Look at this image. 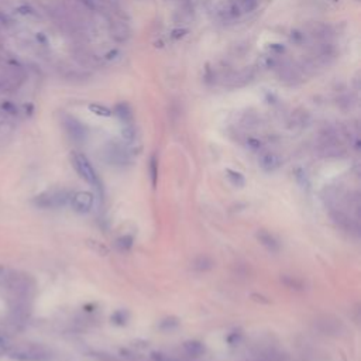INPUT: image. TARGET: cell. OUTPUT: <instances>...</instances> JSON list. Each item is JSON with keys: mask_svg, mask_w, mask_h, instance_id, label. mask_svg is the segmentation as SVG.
I'll use <instances>...</instances> for the list:
<instances>
[{"mask_svg": "<svg viewBox=\"0 0 361 361\" xmlns=\"http://www.w3.org/2000/svg\"><path fill=\"white\" fill-rule=\"evenodd\" d=\"M71 162H72L74 168L78 172V175L82 180H85V182H88L90 186H93L96 191L102 192L103 185H102V180L99 178V174L95 169V167L90 164V161L88 158L85 157L82 153H72Z\"/></svg>", "mask_w": 361, "mask_h": 361, "instance_id": "6da1fadb", "label": "cell"}, {"mask_svg": "<svg viewBox=\"0 0 361 361\" xmlns=\"http://www.w3.org/2000/svg\"><path fill=\"white\" fill-rule=\"evenodd\" d=\"M10 357L17 361H47L51 359V353L38 344H23L11 350Z\"/></svg>", "mask_w": 361, "mask_h": 361, "instance_id": "7a4b0ae2", "label": "cell"}, {"mask_svg": "<svg viewBox=\"0 0 361 361\" xmlns=\"http://www.w3.org/2000/svg\"><path fill=\"white\" fill-rule=\"evenodd\" d=\"M68 201V193L64 191H48L34 198V205L41 209H54L64 206Z\"/></svg>", "mask_w": 361, "mask_h": 361, "instance_id": "3957f363", "label": "cell"}, {"mask_svg": "<svg viewBox=\"0 0 361 361\" xmlns=\"http://www.w3.org/2000/svg\"><path fill=\"white\" fill-rule=\"evenodd\" d=\"M69 203H71V207L74 209V212H77L79 214H86L93 209L95 198H93V195L90 192L79 191L75 192L69 198Z\"/></svg>", "mask_w": 361, "mask_h": 361, "instance_id": "277c9868", "label": "cell"}, {"mask_svg": "<svg viewBox=\"0 0 361 361\" xmlns=\"http://www.w3.org/2000/svg\"><path fill=\"white\" fill-rule=\"evenodd\" d=\"M64 127L67 130L68 135L71 137V140H74L75 143H83L88 138L86 127L83 126L82 122H79L78 119H75L72 116L64 117Z\"/></svg>", "mask_w": 361, "mask_h": 361, "instance_id": "5b68a950", "label": "cell"}, {"mask_svg": "<svg viewBox=\"0 0 361 361\" xmlns=\"http://www.w3.org/2000/svg\"><path fill=\"white\" fill-rule=\"evenodd\" d=\"M278 78L281 82H284L285 85L288 86H295L298 85L301 80H302V77H301V71L298 68H295L291 64H284V65H280L278 64Z\"/></svg>", "mask_w": 361, "mask_h": 361, "instance_id": "8992f818", "label": "cell"}, {"mask_svg": "<svg viewBox=\"0 0 361 361\" xmlns=\"http://www.w3.org/2000/svg\"><path fill=\"white\" fill-rule=\"evenodd\" d=\"M106 157L112 165H126L129 162V154L119 144H109L106 148Z\"/></svg>", "mask_w": 361, "mask_h": 361, "instance_id": "52a82bcc", "label": "cell"}, {"mask_svg": "<svg viewBox=\"0 0 361 361\" xmlns=\"http://www.w3.org/2000/svg\"><path fill=\"white\" fill-rule=\"evenodd\" d=\"M281 157L272 151H265L258 157L259 168L265 172H274L281 167Z\"/></svg>", "mask_w": 361, "mask_h": 361, "instance_id": "ba28073f", "label": "cell"}, {"mask_svg": "<svg viewBox=\"0 0 361 361\" xmlns=\"http://www.w3.org/2000/svg\"><path fill=\"white\" fill-rule=\"evenodd\" d=\"M257 238H258L259 244L264 246L270 253H278L280 248H281L280 241L272 236L271 233L265 232V230H259L258 233H257Z\"/></svg>", "mask_w": 361, "mask_h": 361, "instance_id": "9c48e42d", "label": "cell"}, {"mask_svg": "<svg viewBox=\"0 0 361 361\" xmlns=\"http://www.w3.org/2000/svg\"><path fill=\"white\" fill-rule=\"evenodd\" d=\"M114 113H116V116L119 117V120L123 124H133V122H134V114H133L131 107L127 103H124V102L119 103L116 106Z\"/></svg>", "mask_w": 361, "mask_h": 361, "instance_id": "30bf717a", "label": "cell"}, {"mask_svg": "<svg viewBox=\"0 0 361 361\" xmlns=\"http://www.w3.org/2000/svg\"><path fill=\"white\" fill-rule=\"evenodd\" d=\"M183 350L188 356L191 357H201L205 353V344L202 341H198V340H188L183 343Z\"/></svg>", "mask_w": 361, "mask_h": 361, "instance_id": "8fae6325", "label": "cell"}, {"mask_svg": "<svg viewBox=\"0 0 361 361\" xmlns=\"http://www.w3.org/2000/svg\"><path fill=\"white\" fill-rule=\"evenodd\" d=\"M214 267V261L209 256H198L196 258L192 261V268L199 272H205V271L212 270Z\"/></svg>", "mask_w": 361, "mask_h": 361, "instance_id": "7c38bea8", "label": "cell"}, {"mask_svg": "<svg viewBox=\"0 0 361 361\" xmlns=\"http://www.w3.org/2000/svg\"><path fill=\"white\" fill-rule=\"evenodd\" d=\"M110 31L117 41H126L130 37V30L127 28V26L124 23H113Z\"/></svg>", "mask_w": 361, "mask_h": 361, "instance_id": "4fadbf2b", "label": "cell"}, {"mask_svg": "<svg viewBox=\"0 0 361 361\" xmlns=\"http://www.w3.org/2000/svg\"><path fill=\"white\" fill-rule=\"evenodd\" d=\"M227 174V180H230V183L233 186H237V188H243L246 185V178L243 174L237 172V171H233V169H227L226 171Z\"/></svg>", "mask_w": 361, "mask_h": 361, "instance_id": "5bb4252c", "label": "cell"}, {"mask_svg": "<svg viewBox=\"0 0 361 361\" xmlns=\"http://www.w3.org/2000/svg\"><path fill=\"white\" fill-rule=\"evenodd\" d=\"M88 109H89L93 114L101 116V117H110L113 114V112L109 109V107H106V106H103V104H99V103H92V104L88 106Z\"/></svg>", "mask_w": 361, "mask_h": 361, "instance_id": "9a60e30c", "label": "cell"}, {"mask_svg": "<svg viewBox=\"0 0 361 361\" xmlns=\"http://www.w3.org/2000/svg\"><path fill=\"white\" fill-rule=\"evenodd\" d=\"M148 172H150V178H151V185L155 188L158 182V159L155 155H153L150 159V165H148Z\"/></svg>", "mask_w": 361, "mask_h": 361, "instance_id": "2e32d148", "label": "cell"}, {"mask_svg": "<svg viewBox=\"0 0 361 361\" xmlns=\"http://www.w3.org/2000/svg\"><path fill=\"white\" fill-rule=\"evenodd\" d=\"M329 26L326 24H320V23H316L315 26H312L310 27V33L313 37L316 38H327V35H329Z\"/></svg>", "mask_w": 361, "mask_h": 361, "instance_id": "e0dca14e", "label": "cell"}, {"mask_svg": "<svg viewBox=\"0 0 361 361\" xmlns=\"http://www.w3.org/2000/svg\"><path fill=\"white\" fill-rule=\"evenodd\" d=\"M133 243H134L133 237L129 236V234L122 236L120 238H117V240H116V246H117L119 250H122V251H129L130 248L133 247Z\"/></svg>", "mask_w": 361, "mask_h": 361, "instance_id": "ac0fdd59", "label": "cell"}, {"mask_svg": "<svg viewBox=\"0 0 361 361\" xmlns=\"http://www.w3.org/2000/svg\"><path fill=\"white\" fill-rule=\"evenodd\" d=\"M122 135L127 143H134L135 141V129L133 124H123L122 129Z\"/></svg>", "mask_w": 361, "mask_h": 361, "instance_id": "d6986e66", "label": "cell"}, {"mask_svg": "<svg viewBox=\"0 0 361 361\" xmlns=\"http://www.w3.org/2000/svg\"><path fill=\"white\" fill-rule=\"evenodd\" d=\"M278 64H280V61L277 59V56L275 55H264L261 58V65L265 68V69H274V68L278 67Z\"/></svg>", "mask_w": 361, "mask_h": 361, "instance_id": "ffe728a7", "label": "cell"}, {"mask_svg": "<svg viewBox=\"0 0 361 361\" xmlns=\"http://www.w3.org/2000/svg\"><path fill=\"white\" fill-rule=\"evenodd\" d=\"M112 322L113 323H116V325H120V326H123L127 323V319H129V315H127V312H124V310H116L114 313L112 315Z\"/></svg>", "mask_w": 361, "mask_h": 361, "instance_id": "44dd1931", "label": "cell"}, {"mask_svg": "<svg viewBox=\"0 0 361 361\" xmlns=\"http://www.w3.org/2000/svg\"><path fill=\"white\" fill-rule=\"evenodd\" d=\"M289 38H291V41H292L293 44L296 45H302L305 44V41H306V35H305L304 31H301V30H292V31H291V35H289Z\"/></svg>", "mask_w": 361, "mask_h": 361, "instance_id": "7402d4cb", "label": "cell"}, {"mask_svg": "<svg viewBox=\"0 0 361 361\" xmlns=\"http://www.w3.org/2000/svg\"><path fill=\"white\" fill-rule=\"evenodd\" d=\"M268 50H270L272 55H282L286 51L285 45L280 44V43H272V44H270L268 45Z\"/></svg>", "mask_w": 361, "mask_h": 361, "instance_id": "603a6c76", "label": "cell"}, {"mask_svg": "<svg viewBox=\"0 0 361 361\" xmlns=\"http://www.w3.org/2000/svg\"><path fill=\"white\" fill-rule=\"evenodd\" d=\"M247 147L250 150H253V151H258L259 148L262 147V143L259 141L258 138H256V137H248Z\"/></svg>", "mask_w": 361, "mask_h": 361, "instance_id": "cb8c5ba5", "label": "cell"}, {"mask_svg": "<svg viewBox=\"0 0 361 361\" xmlns=\"http://www.w3.org/2000/svg\"><path fill=\"white\" fill-rule=\"evenodd\" d=\"M151 360L153 361H178L172 357H169L167 354H162V353H153L151 354Z\"/></svg>", "mask_w": 361, "mask_h": 361, "instance_id": "d4e9b609", "label": "cell"}, {"mask_svg": "<svg viewBox=\"0 0 361 361\" xmlns=\"http://www.w3.org/2000/svg\"><path fill=\"white\" fill-rule=\"evenodd\" d=\"M86 9H89V10H93L96 11L99 9V4H98V0H79Z\"/></svg>", "mask_w": 361, "mask_h": 361, "instance_id": "484cf974", "label": "cell"}, {"mask_svg": "<svg viewBox=\"0 0 361 361\" xmlns=\"http://www.w3.org/2000/svg\"><path fill=\"white\" fill-rule=\"evenodd\" d=\"M3 109L6 110L7 113H10V114H17V107L13 104V103H10V102H6V103H3Z\"/></svg>", "mask_w": 361, "mask_h": 361, "instance_id": "4316f807", "label": "cell"}, {"mask_svg": "<svg viewBox=\"0 0 361 361\" xmlns=\"http://www.w3.org/2000/svg\"><path fill=\"white\" fill-rule=\"evenodd\" d=\"M120 56H122V54H120L117 50H113V51L106 54V59H109V61H116V59H119Z\"/></svg>", "mask_w": 361, "mask_h": 361, "instance_id": "83f0119b", "label": "cell"}, {"mask_svg": "<svg viewBox=\"0 0 361 361\" xmlns=\"http://www.w3.org/2000/svg\"><path fill=\"white\" fill-rule=\"evenodd\" d=\"M186 33H188V30H183V28H182V30H175V31L172 33V37H174V38H182Z\"/></svg>", "mask_w": 361, "mask_h": 361, "instance_id": "f1b7e54d", "label": "cell"}, {"mask_svg": "<svg viewBox=\"0 0 361 361\" xmlns=\"http://www.w3.org/2000/svg\"><path fill=\"white\" fill-rule=\"evenodd\" d=\"M7 22H9V17H7L4 13H1V11H0V23H4V24H6Z\"/></svg>", "mask_w": 361, "mask_h": 361, "instance_id": "f546056e", "label": "cell"}, {"mask_svg": "<svg viewBox=\"0 0 361 361\" xmlns=\"http://www.w3.org/2000/svg\"><path fill=\"white\" fill-rule=\"evenodd\" d=\"M333 1H337V0H333Z\"/></svg>", "mask_w": 361, "mask_h": 361, "instance_id": "4dcf8cb0", "label": "cell"}]
</instances>
